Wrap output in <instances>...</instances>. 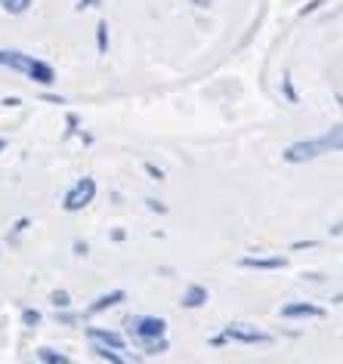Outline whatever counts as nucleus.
I'll return each instance as SVG.
<instances>
[{
  "mask_svg": "<svg viewBox=\"0 0 343 364\" xmlns=\"http://www.w3.org/2000/svg\"><path fill=\"white\" fill-rule=\"evenodd\" d=\"M0 65L19 71V75L31 77V80H38L41 87H53V84H56V71H53V65L34 59V56H25V53H19V50H0Z\"/></svg>",
  "mask_w": 343,
  "mask_h": 364,
  "instance_id": "1",
  "label": "nucleus"
},
{
  "mask_svg": "<svg viewBox=\"0 0 343 364\" xmlns=\"http://www.w3.org/2000/svg\"><path fill=\"white\" fill-rule=\"evenodd\" d=\"M331 151H340V127H331V133H324L322 139H306V142L287 145L282 158L287 164H306V161H315V158L331 154Z\"/></svg>",
  "mask_w": 343,
  "mask_h": 364,
  "instance_id": "2",
  "label": "nucleus"
},
{
  "mask_svg": "<svg viewBox=\"0 0 343 364\" xmlns=\"http://www.w3.org/2000/svg\"><path fill=\"white\" fill-rule=\"evenodd\" d=\"M124 327L130 331L133 343L167 336V321H164V318H155V315H127V318H124Z\"/></svg>",
  "mask_w": 343,
  "mask_h": 364,
  "instance_id": "3",
  "label": "nucleus"
},
{
  "mask_svg": "<svg viewBox=\"0 0 343 364\" xmlns=\"http://www.w3.org/2000/svg\"><path fill=\"white\" fill-rule=\"evenodd\" d=\"M93 198H96V179L84 176L80 182H75V188L65 195V201H62V210H65V213H80L87 204H93Z\"/></svg>",
  "mask_w": 343,
  "mask_h": 364,
  "instance_id": "4",
  "label": "nucleus"
},
{
  "mask_svg": "<svg viewBox=\"0 0 343 364\" xmlns=\"http://www.w3.org/2000/svg\"><path fill=\"white\" fill-rule=\"evenodd\" d=\"M223 336H226V343H248V346H257V343H273V336L263 333V331H257L254 324H245V321H232V324H226L223 327Z\"/></svg>",
  "mask_w": 343,
  "mask_h": 364,
  "instance_id": "5",
  "label": "nucleus"
},
{
  "mask_svg": "<svg viewBox=\"0 0 343 364\" xmlns=\"http://www.w3.org/2000/svg\"><path fill=\"white\" fill-rule=\"evenodd\" d=\"M87 340L90 343H99V346H108V349H124L127 340L118 333V331H105V327H87Z\"/></svg>",
  "mask_w": 343,
  "mask_h": 364,
  "instance_id": "6",
  "label": "nucleus"
},
{
  "mask_svg": "<svg viewBox=\"0 0 343 364\" xmlns=\"http://www.w3.org/2000/svg\"><path fill=\"white\" fill-rule=\"evenodd\" d=\"M282 318H324V309L322 306H315V303H287L282 306V312H278Z\"/></svg>",
  "mask_w": 343,
  "mask_h": 364,
  "instance_id": "7",
  "label": "nucleus"
},
{
  "mask_svg": "<svg viewBox=\"0 0 343 364\" xmlns=\"http://www.w3.org/2000/svg\"><path fill=\"white\" fill-rule=\"evenodd\" d=\"M124 299H127V294H124V290H112V294H102V296H96L93 303L87 306L84 318H93V315H99V312H105V309H112V306L124 303Z\"/></svg>",
  "mask_w": 343,
  "mask_h": 364,
  "instance_id": "8",
  "label": "nucleus"
},
{
  "mask_svg": "<svg viewBox=\"0 0 343 364\" xmlns=\"http://www.w3.org/2000/svg\"><path fill=\"white\" fill-rule=\"evenodd\" d=\"M241 269H260V272H275L287 266V257H245L238 262Z\"/></svg>",
  "mask_w": 343,
  "mask_h": 364,
  "instance_id": "9",
  "label": "nucleus"
},
{
  "mask_svg": "<svg viewBox=\"0 0 343 364\" xmlns=\"http://www.w3.org/2000/svg\"><path fill=\"white\" fill-rule=\"evenodd\" d=\"M207 287H201V284H189L186 290H183V299H179V303H183L186 309H201L204 303H207Z\"/></svg>",
  "mask_w": 343,
  "mask_h": 364,
  "instance_id": "10",
  "label": "nucleus"
},
{
  "mask_svg": "<svg viewBox=\"0 0 343 364\" xmlns=\"http://www.w3.org/2000/svg\"><path fill=\"white\" fill-rule=\"evenodd\" d=\"M38 361H41V364H71L68 355L50 349V346H41V349H38Z\"/></svg>",
  "mask_w": 343,
  "mask_h": 364,
  "instance_id": "11",
  "label": "nucleus"
},
{
  "mask_svg": "<svg viewBox=\"0 0 343 364\" xmlns=\"http://www.w3.org/2000/svg\"><path fill=\"white\" fill-rule=\"evenodd\" d=\"M137 346H142V352H146V355H161V352L170 349L167 336H158V340H142V343H137Z\"/></svg>",
  "mask_w": 343,
  "mask_h": 364,
  "instance_id": "12",
  "label": "nucleus"
},
{
  "mask_svg": "<svg viewBox=\"0 0 343 364\" xmlns=\"http://www.w3.org/2000/svg\"><path fill=\"white\" fill-rule=\"evenodd\" d=\"M0 6H4V13H10V16H25L31 6V0H0Z\"/></svg>",
  "mask_w": 343,
  "mask_h": 364,
  "instance_id": "13",
  "label": "nucleus"
},
{
  "mask_svg": "<svg viewBox=\"0 0 343 364\" xmlns=\"http://www.w3.org/2000/svg\"><path fill=\"white\" fill-rule=\"evenodd\" d=\"M50 303L56 306V312H59V309H68V306H71V294H68V290H53V294H50Z\"/></svg>",
  "mask_w": 343,
  "mask_h": 364,
  "instance_id": "14",
  "label": "nucleus"
},
{
  "mask_svg": "<svg viewBox=\"0 0 343 364\" xmlns=\"http://www.w3.org/2000/svg\"><path fill=\"white\" fill-rule=\"evenodd\" d=\"M96 50H99V53L108 50V25H105V22L96 25Z\"/></svg>",
  "mask_w": 343,
  "mask_h": 364,
  "instance_id": "15",
  "label": "nucleus"
},
{
  "mask_svg": "<svg viewBox=\"0 0 343 364\" xmlns=\"http://www.w3.org/2000/svg\"><path fill=\"white\" fill-rule=\"evenodd\" d=\"M41 312H38V309H25V312H22V327H28V331H31V327H38L41 324Z\"/></svg>",
  "mask_w": 343,
  "mask_h": 364,
  "instance_id": "16",
  "label": "nucleus"
},
{
  "mask_svg": "<svg viewBox=\"0 0 343 364\" xmlns=\"http://www.w3.org/2000/svg\"><path fill=\"white\" fill-rule=\"evenodd\" d=\"M282 93H285V99H287V102H297V90H294V84H291V71H285V80H282Z\"/></svg>",
  "mask_w": 343,
  "mask_h": 364,
  "instance_id": "17",
  "label": "nucleus"
},
{
  "mask_svg": "<svg viewBox=\"0 0 343 364\" xmlns=\"http://www.w3.org/2000/svg\"><path fill=\"white\" fill-rule=\"evenodd\" d=\"M146 204H149V210H152V213H167V204H164V201H155V198H146Z\"/></svg>",
  "mask_w": 343,
  "mask_h": 364,
  "instance_id": "18",
  "label": "nucleus"
},
{
  "mask_svg": "<svg viewBox=\"0 0 343 364\" xmlns=\"http://www.w3.org/2000/svg\"><path fill=\"white\" fill-rule=\"evenodd\" d=\"M146 173H149V176L155 179V182H164V170L155 167V164H146Z\"/></svg>",
  "mask_w": 343,
  "mask_h": 364,
  "instance_id": "19",
  "label": "nucleus"
},
{
  "mask_svg": "<svg viewBox=\"0 0 343 364\" xmlns=\"http://www.w3.org/2000/svg\"><path fill=\"white\" fill-rule=\"evenodd\" d=\"M56 321H62V324H75V321H78V315L62 312V309H59V312H56Z\"/></svg>",
  "mask_w": 343,
  "mask_h": 364,
  "instance_id": "20",
  "label": "nucleus"
},
{
  "mask_svg": "<svg viewBox=\"0 0 343 364\" xmlns=\"http://www.w3.org/2000/svg\"><path fill=\"white\" fill-rule=\"evenodd\" d=\"M65 124H68V130H65V136H71V133H75V130H78V114H68V117H65Z\"/></svg>",
  "mask_w": 343,
  "mask_h": 364,
  "instance_id": "21",
  "label": "nucleus"
},
{
  "mask_svg": "<svg viewBox=\"0 0 343 364\" xmlns=\"http://www.w3.org/2000/svg\"><path fill=\"white\" fill-rule=\"evenodd\" d=\"M28 225H31V220H25V216H22V220L16 223V229H13V238H16V235H22L25 229H28Z\"/></svg>",
  "mask_w": 343,
  "mask_h": 364,
  "instance_id": "22",
  "label": "nucleus"
},
{
  "mask_svg": "<svg viewBox=\"0 0 343 364\" xmlns=\"http://www.w3.org/2000/svg\"><path fill=\"white\" fill-rule=\"evenodd\" d=\"M324 4V0H312V4L310 6H303V10H300V16H310V13H315V10H319V6Z\"/></svg>",
  "mask_w": 343,
  "mask_h": 364,
  "instance_id": "23",
  "label": "nucleus"
},
{
  "mask_svg": "<svg viewBox=\"0 0 343 364\" xmlns=\"http://www.w3.org/2000/svg\"><path fill=\"white\" fill-rule=\"evenodd\" d=\"M0 105H6V108H19V105H22V99H19V96H6Z\"/></svg>",
  "mask_w": 343,
  "mask_h": 364,
  "instance_id": "24",
  "label": "nucleus"
},
{
  "mask_svg": "<svg viewBox=\"0 0 343 364\" xmlns=\"http://www.w3.org/2000/svg\"><path fill=\"white\" fill-rule=\"evenodd\" d=\"M90 247H87V244L84 241H75V253H78V257H84V253H87Z\"/></svg>",
  "mask_w": 343,
  "mask_h": 364,
  "instance_id": "25",
  "label": "nucleus"
},
{
  "mask_svg": "<svg viewBox=\"0 0 343 364\" xmlns=\"http://www.w3.org/2000/svg\"><path fill=\"white\" fill-rule=\"evenodd\" d=\"M306 247H315V241H297L294 250H306Z\"/></svg>",
  "mask_w": 343,
  "mask_h": 364,
  "instance_id": "26",
  "label": "nucleus"
},
{
  "mask_svg": "<svg viewBox=\"0 0 343 364\" xmlns=\"http://www.w3.org/2000/svg\"><path fill=\"white\" fill-rule=\"evenodd\" d=\"M96 4H99V0H80L78 10H90V6H96Z\"/></svg>",
  "mask_w": 343,
  "mask_h": 364,
  "instance_id": "27",
  "label": "nucleus"
},
{
  "mask_svg": "<svg viewBox=\"0 0 343 364\" xmlns=\"http://www.w3.org/2000/svg\"><path fill=\"white\" fill-rule=\"evenodd\" d=\"M192 4L198 6V10H207V6H211V4H213V0H192Z\"/></svg>",
  "mask_w": 343,
  "mask_h": 364,
  "instance_id": "28",
  "label": "nucleus"
},
{
  "mask_svg": "<svg viewBox=\"0 0 343 364\" xmlns=\"http://www.w3.org/2000/svg\"><path fill=\"white\" fill-rule=\"evenodd\" d=\"M112 238H115V241H124V238H127V232H124V229H115Z\"/></svg>",
  "mask_w": 343,
  "mask_h": 364,
  "instance_id": "29",
  "label": "nucleus"
},
{
  "mask_svg": "<svg viewBox=\"0 0 343 364\" xmlns=\"http://www.w3.org/2000/svg\"><path fill=\"white\" fill-rule=\"evenodd\" d=\"M211 346H226V336H223V333H220V336H213Z\"/></svg>",
  "mask_w": 343,
  "mask_h": 364,
  "instance_id": "30",
  "label": "nucleus"
},
{
  "mask_svg": "<svg viewBox=\"0 0 343 364\" xmlns=\"http://www.w3.org/2000/svg\"><path fill=\"white\" fill-rule=\"evenodd\" d=\"M108 364H130V361H124L121 355H118V358H115V361H108Z\"/></svg>",
  "mask_w": 343,
  "mask_h": 364,
  "instance_id": "31",
  "label": "nucleus"
},
{
  "mask_svg": "<svg viewBox=\"0 0 343 364\" xmlns=\"http://www.w3.org/2000/svg\"><path fill=\"white\" fill-rule=\"evenodd\" d=\"M6 149V139H0V151H4Z\"/></svg>",
  "mask_w": 343,
  "mask_h": 364,
  "instance_id": "32",
  "label": "nucleus"
}]
</instances>
